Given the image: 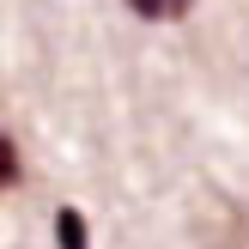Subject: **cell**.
Segmentation results:
<instances>
[{"label":"cell","mask_w":249,"mask_h":249,"mask_svg":"<svg viewBox=\"0 0 249 249\" xmlns=\"http://www.w3.org/2000/svg\"><path fill=\"white\" fill-rule=\"evenodd\" d=\"M55 243H61V249H85V219H79V207H61V213H55Z\"/></svg>","instance_id":"cell-1"},{"label":"cell","mask_w":249,"mask_h":249,"mask_svg":"<svg viewBox=\"0 0 249 249\" xmlns=\"http://www.w3.org/2000/svg\"><path fill=\"white\" fill-rule=\"evenodd\" d=\"M140 18H158V24H170V18H182V12L195 6V0H128Z\"/></svg>","instance_id":"cell-2"}]
</instances>
